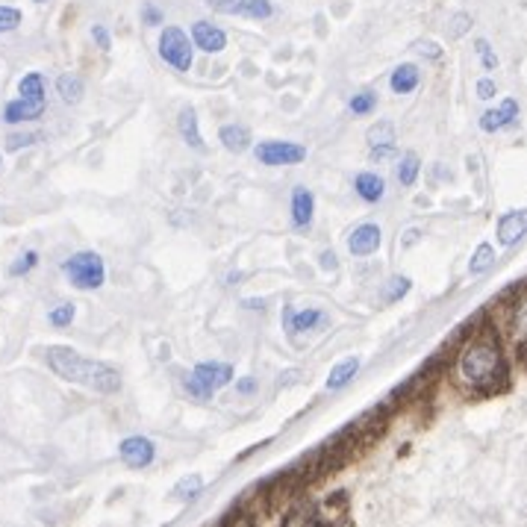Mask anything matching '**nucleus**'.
Here are the masks:
<instances>
[{
	"label": "nucleus",
	"mask_w": 527,
	"mask_h": 527,
	"mask_svg": "<svg viewBox=\"0 0 527 527\" xmlns=\"http://www.w3.org/2000/svg\"><path fill=\"white\" fill-rule=\"evenodd\" d=\"M457 377L466 389L477 392V395H492L507 386V356L498 333L492 328L472 330L466 345L457 351Z\"/></svg>",
	"instance_id": "obj_1"
},
{
	"label": "nucleus",
	"mask_w": 527,
	"mask_h": 527,
	"mask_svg": "<svg viewBox=\"0 0 527 527\" xmlns=\"http://www.w3.org/2000/svg\"><path fill=\"white\" fill-rule=\"evenodd\" d=\"M44 360H48L56 377L69 380V384L104 392V395H112V392L121 389V377L116 368L106 363H97V360H86V356L77 354L74 347L53 345L44 351Z\"/></svg>",
	"instance_id": "obj_2"
},
{
	"label": "nucleus",
	"mask_w": 527,
	"mask_h": 527,
	"mask_svg": "<svg viewBox=\"0 0 527 527\" xmlns=\"http://www.w3.org/2000/svg\"><path fill=\"white\" fill-rule=\"evenodd\" d=\"M48 106V95H44V77L39 71H30L21 77L18 83V97L9 100L4 109L6 125H21V121H36L44 116Z\"/></svg>",
	"instance_id": "obj_3"
},
{
	"label": "nucleus",
	"mask_w": 527,
	"mask_h": 527,
	"mask_svg": "<svg viewBox=\"0 0 527 527\" xmlns=\"http://www.w3.org/2000/svg\"><path fill=\"white\" fill-rule=\"evenodd\" d=\"M62 272L74 289H100L106 280V265L100 260V254L95 251H80V254L69 256Z\"/></svg>",
	"instance_id": "obj_4"
},
{
	"label": "nucleus",
	"mask_w": 527,
	"mask_h": 527,
	"mask_svg": "<svg viewBox=\"0 0 527 527\" xmlns=\"http://www.w3.org/2000/svg\"><path fill=\"white\" fill-rule=\"evenodd\" d=\"M233 380V368L227 363H198L192 368V374L186 377V389L192 392L195 398L207 401L216 395L218 389H224Z\"/></svg>",
	"instance_id": "obj_5"
},
{
	"label": "nucleus",
	"mask_w": 527,
	"mask_h": 527,
	"mask_svg": "<svg viewBox=\"0 0 527 527\" xmlns=\"http://www.w3.org/2000/svg\"><path fill=\"white\" fill-rule=\"evenodd\" d=\"M160 56L174 71H189L195 62V44L180 27H165L160 32Z\"/></svg>",
	"instance_id": "obj_6"
},
{
	"label": "nucleus",
	"mask_w": 527,
	"mask_h": 527,
	"mask_svg": "<svg viewBox=\"0 0 527 527\" xmlns=\"http://www.w3.org/2000/svg\"><path fill=\"white\" fill-rule=\"evenodd\" d=\"M256 160H260L263 165H298L307 160V148L298 142H260L254 148Z\"/></svg>",
	"instance_id": "obj_7"
},
{
	"label": "nucleus",
	"mask_w": 527,
	"mask_h": 527,
	"mask_svg": "<svg viewBox=\"0 0 527 527\" xmlns=\"http://www.w3.org/2000/svg\"><path fill=\"white\" fill-rule=\"evenodd\" d=\"M507 333L515 345V351L527 356V286L519 291V298L507 307Z\"/></svg>",
	"instance_id": "obj_8"
},
{
	"label": "nucleus",
	"mask_w": 527,
	"mask_h": 527,
	"mask_svg": "<svg viewBox=\"0 0 527 527\" xmlns=\"http://www.w3.org/2000/svg\"><path fill=\"white\" fill-rule=\"evenodd\" d=\"M515 121H519V100L504 97L495 109H486L484 116H480V130L484 133H501V130L513 127Z\"/></svg>",
	"instance_id": "obj_9"
},
{
	"label": "nucleus",
	"mask_w": 527,
	"mask_h": 527,
	"mask_svg": "<svg viewBox=\"0 0 527 527\" xmlns=\"http://www.w3.org/2000/svg\"><path fill=\"white\" fill-rule=\"evenodd\" d=\"M498 245L501 248H513L515 242H522L527 236V209H510L498 218Z\"/></svg>",
	"instance_id": "obj_10"
},
{
	"label": "nucleus",
	"mask_w": 527,
	"mask_h": 527,
	"mask_svg": "<svg viewBox=\"0 0 527 527\" xmlns=\"http://www.w3.org/2000/svg\"><path fill=\"white\" fill-rule=\"evenodd\" d=\"M380 245H384V230L377 224H360L347 236V251H351V256H372L377 254Z\"/></svg>",
	"instance_id": "obj_11"
},
{
	"label": "nucleus",
	"mask_w": 527,
	"mask_h": 527,
	"mask_svg": "<svg viewBox=\"0 0 527 527\" xmlns=\"http://www.w3.org/2000/svg\"><path fill=\"white\" fill-rule=\"evenodd\" d=\"M118 454H121V459H125V466H130V468H144V466L153 463L156 448H153L151 439H144V436H130V439L121 442Z\"/></svg>",
	"instance_id": "obj_12"
},
{
	"label": "nucleus",
	"mask_w": 527,
	"mask_h": 527,
	"mask_svg": "<svg viewBox=\"0 0 527 527\" xmlns=\"http://www.w3.org/2000/svg\"><path fill=\"white\" fill-rule=\"evenodd\" d=\"M192 44L204 53H221L227 48V32L209 21H195L192 24Z\"/></svg>",
	"instance_id": "obj_13"
},
{
	"label": "nucleus",
	"mask_w": 527,
	"mask_h": 527,
	"mask_svg": "<svg viewBox=\"0 0 527 527\" xmlns=\"http://www.w3.org/2000/svg\"><path fill=\"white\" fill-rule=\"evenodd\" d=\"M321 324H328V316L321 310H300L295 312L291 307H283V328L295 336V333H307V330H316Z\"/></svg>",
	"instance_id": "obj_14"
},
{
	"label": "nucleus",
	"mask_w": 527,
	"mask_h": 527,
	"mask_svg": "<svg viewBox=\"0 0 527 527\" xmlns=\"http://www.w3.org/2000/svg\"><path fill=\"white\" fill-rule=\"evenodd\" d=\"M312 216H316V198L307 186L291 189V224L295 227H310Z\"/></svg>",
	"instance_id": "obj_15"
},
{
	"label": "nucleus",
	"mask_w": 527,
	"mask_h": 527,
	"mask_svg": "<svg viewBox=\"0 0 527 527\" xmlns=\"http://www.w3.org/2000/svg\"><path fill=\"white\" fill-rule=\"evenodd\" d=\"M316 513H319L321 527H339L347 519V495L345 492H333L330 498L316 504Z\"/></svg>",
	"instance_id": "obj_16"
},
{
	"label": "nucleus",
	"mask_w": 527,
	"mask_h": 527,
	"mask_svg": "<svg viewBox=\"0 0 527 527\" xmlns=\"http://www.w3.org/2000/svg\"><path fill=\"white\" fill-rule=\"evenodd\" d=\"M419 83H421V71H419V65H412V62L398 65L389 77V88L395 95H412L419 88Z\"/></svg>",
	"instance_id": "obj_17"
},
{
	"label": "nucleus",
	"mask_w": 527,
	"mask_h": 527,
	"mask_svg": "<svg viewBox=\"0 0 527 527\" xmlns=\"http://www.w3.org/2000/svg\"><path fill=\"white\" fill-rule=\"evenodd\" d=\"M354 189H356V195L365 200V204H380V200L386 198V180L380 174H374V171L356 174Z\"/></svg>",
	"instance_id": "obj_18"
},
{
	"label": "nucleus",
	"mask_w": 527,
	"mask_h": 527,
	"mask_svg": "<svg viewBox=\"0 0 527 527\" xmlns=\"http://www.w3.org/2000/svg\"><path fill=\"white\" fill-rule=\"evenodd\" d=\"M177 130H180L183 142L189 144V148L195 151H204V136H200V127H198V112L192 106H183L180 109V118H177Z\"/></svg>",
	"instance_id": "obj_19"
},
{
	"label": "nucleus",
	"mask_w": 527,
	"mask_h": 527,
	"mask_svg": "<svg viewBox=\"0 0 527 527\" xmlns=\"http://www.w3.org/2000/svg\"><path fill=\"white\" fill-rule=\"evenodd\" d=\"M218 139H221V144L227 148L230 153H245L251 148V130L245 127V125H224L221 130H218Z\"/></svg>",
	"instance_id": "obj_20"
},
{
	"label": "nucleus",
	"mask_w": 527,
	"mask_h": 527,
	"mask_svg": "<svg viewBox=\"0 0 527 527\" xmlns=\"http://www.w3.org/2000/svg\"><path fill=\"white\" fill-rule=\"evenodd\" d=\"M356 372H360V356H347V360H342V363H336L333 368H330V377H328V389H342V386H347L351 380L356 377Z\"/></svg>",
	"instance_id": "obj_21"
},
{
	"label": "nucleus",
	"mask_w": 527,
	"mask_h": 527,
	"mask_svg": "<svg viewBox=\"0 0 527 527\" xmlns=\"http://www.w3.org/2000/svg\"><path fill=\"white\" fill-rule=\"evenodd\" d=\"M56 92H60V97H62V104H80L83 100V92H86V86H83V80L77 74H60L56 77Z\"/></svg>",
	"instance_id": "obj_22"
},
{
	"label": "nucleus",
	"mask_w": 527,
	"mask_h": 527,
	"mask_svg": "<svg viewBox=\"0 0 527 527\" xmlns=\"http://www.w3.org/2000/svg\"><path fill=\"white\" fill-rule=\"evenodd\" d=\"M419 174H421V160H419V153H412V151H407L398 160V165H395V177H398V183L401 186H412L419 180Z\"/></svg>",
	"instance_id": "obj_23"
},
{
	"label": "nucleus",
	"mask_w": 527,
	"mask_h": 527,
	"mask_svg": "<svg viewBox=\"0 0 527 527\" xmlns=\"http://www.w3.org/2000/svg\"><path fill=\"white\" fill-rule=\"evenodd\" d=\"M283 527H321L316 504H298V507H291Z\"/></svg>",
	"instance_id": "obj_24"
},
{
	"label": "nucleus",
	"mask_w": 527,
	"mask_h": 527,
	"mask_svg": "<svg viewBox=\"0 0 527 527\" xmlns=\"http://www.w3.org/2000/svg\"><path fill=\"white\" fill-rule=\"evenodd\" d=\"M365 142H368V148H386V144H395L398 142L395 125H392V121H377V125L368 127Z\"/></svg>",
	"instance_id": "obj_25"
},
{
	"label": "nucleus",
	"mask_w": 527,
	"mask_h": 527,
	"mask_svg": "<svg viewBox=\"0 0 527 527\" xmlns=\"http://www.w3.org/2000/svg\"><path fill=\"white\" fill-rule=\"evenodd\" d=\"M233 15H242V18H251V21H265L274 15V6L272 0H236V13Z\"/></svg>",
	"instance_id": "obj_26"
},
{
	"label": "nucleus",
	"mask_w": 527,
	"mask_h": 527,
	"mask_svg": "<svg viewBox=\"0 0 527 527\" xmlns=\"http://www.w3.org/2000/svg\"><path fill=\"white\" fill-rule=\"evenodd\" d=\"M200 492H204V477H200V475H186V477L177 480V486H174L171 495L180 498V501H195Z\"/></svg>",
	"instance_id": "obj_27"
},
{
	"label": "nucleus",
	"mask_w": 527,
	"mask_h": 527,
	"mask_svg": "<svg viewBox=\"0 0 527 527\" xmlns=\"http://www.w3.org/2000/svg\"><path fill=\"white\" fill-rule=\"evenodd\" d=\"M492 263H495V245L480 242L477 251L472 254V263H468V272H472V274H484L486 268H492Z\"/></svg>",
	"instance_id": "obj_28"
},
{
	"label": "nucleus",
	"mask_w": 527,
	"mask_h": 527,
	"mask_svg": "<svg viewBox=\"0 0 527 527\" xmlns=\"http://www.w3.org/2000/svg\"><path fill=\"white\" fill-rule=\"evenodd\" d=\"M410 289H412V280L410 277H403V274L389 277L386 286H384V300H386V304H398L401 298H407Z\"/></svg>",
	"instance_id": "obj_29"
},
{
	"label": "nucleus",
	"mask_w": 527,
	"mask_h": 527,
	"mask_svg": "<svg viewBox=\"0 0 527 527\" xmlns=\"http://www.w3.org/2000/svg\"><path fill=\"white\" fill-rule=\"evenodd\" d=\"M475 53H477L480 65H484V71H498V53H495V48H492L486 39L475 42Z\"/></svg>",
	"instance_id": "obj_30"
},
{
	"label": "nucleus",
	"mask_w": 527,
	"mask_h": 527,
	"mask_svg": "<svg viewBox=\"0 0 527 527\" xmlns=\"http://www.w3.org/2000/svg\"><path fill=\"white\" fill-rule=\"evenodd\" d=\"M377 109V95L374 92H360L351 97V112L354 116H372Z\"/></svg>",
	"instance_id": "obj_31"
},
{
	"label": "nucleus",
	"mask_w": 527,
	"mask_h": 527,
	"mask_svg": "<svg viewBox=\"0 0 527 527\" xmlns=\"http://www.w3.org/2000/svg\"><path fill=\"white\" fill-rule=\"evenodd\" d=\"M36 265H39V254H36V251H24V254H21L13 265H9V274H13V277L30 274V272H32V268H36Z\"/></svg>",
	"instance_id": "obj_32"
},
{
	"label": "nucleus",
	"mask_w": 527,
	"mask_h": 527,
	"mask_svg": "<svg viewBox=\"0 0 527 527\" xmlns=\"http://www.w3.org/2000/svg\"><path fill=\"white\" fill-rule=\"evenodd\" d=\"M74 316H77V307L74 304H60L56 310H51L48 321L53 324V328H69V324L74 321Z\"/></svg>",
	"instance_id": "obj_33"
},
{
	"label": "nucleus",
	"mask_w": 527,
	"mask_h": 527,
	"mask_svg": "<svg viewBox=\"0 0 527 527\" xmlns=\"http://www.w3.org/2000/svg\"><path fill=\"white\" fill-rule=\"evenodd\" d=\"M21 27V9L15 6H0V36L4 32H13Z\"/></svg>",
	"instance_id": "obj_34"
},
{
	"label": "nucleus",
	"mask_w": 527,
	"mask_h": 527,
	"mask_svg": "<svg viewBox=\"0 0 527 527\" xmlns=\"http://www.w3.org/2000/svg\"><path fill=\"white\" fill-rule=\"evenodd\" d=\"M165 21V13L160 6L153 4V0H144L142 4V24H148V27H160Z\"/></svg>",
	"instance_id": "obj_35"
},
{
	"label": "nucleus",
	"mask_w": 527,
	"mask_h": 527,
	"mask_svg": "<svg viewBox=\"0 0 527 527\" xmlns=\"http://www.w3.org/2000/svg\"><path fill=\"white\" fill-rule=\"evenodd\" d=\"M221 527H256V519L245 510H233L230 515H224Z\"/></svg>",
	"instance_id": "obj_36"
},
{
	"label": "nucleus",
	"mask_w": 527,
	"mask_h": 527,
	"mask_svg": "<svg viewBox=\"0 0 527 527\" xmlns=\"http://www.w3.org/2000/svg\"><path fill=\"white\" fill-rule=\"evenodd\" d=\"M468 30H472V15H468V13H457L451 18V30H448V32H451V39H463Z\"/></svg>",
	"instance_id": "obj_37"
},
{
	"label": "nucleus",
	"mask_w": 527,
	"mask_h": 527,
	"mask_svg": "<svg viewBox=\"0 0 527 527\" xmlns=\"http://www.w3.org/2000/svg\"><path fill=\"white\" fill-rule=\"evenodd\" d=\"M39 136L36 133H13V136L6 139V151H21V148H27V144H32Z\"/></svg>",
	"instance_id": "obj_38"
},
{
	"label": "nucleus",
	"mask_w": 527,
	"mask_h": 527,
	"mask_svg": "<svg viewBox=\"0 0 527 527\" xmlns=\"http://www.w3.org/2000/svg\"><path fill=\"white\" fill-rule=\"evenodd\" d=\"M475 92H477V97H480V100H492V97L498 95V83L492 80V77H484V80H477Z\"/></svg>",
	"instance_id": "obj_39"
},
{
	"label": "nucleus",
	"mask_w": 527,
	"mask_h": 527,
	"mask_svg": "<svg viewBox=\"0 0 527 527\" xmlns=\"http://www.w3.org/2000/svg\"><path fill=\"white\" fill-rule=\"evenodd\" d=\"M92 39L97 42V48H100V51H109V48H112L109 30H106L104 24H95V27H92Z\"/></svg>",
	"instance_id": "obj_40"
},
{
	"label": "nucleus",
	"mask_w": 527,
	"mask_h": 527,
	"mask_svg": "<svg viewBox=\"0 0 527 527\" xmlns=\"http://www.w3.org/2000/svg\"><path fill=\"white\" fill-rule=\"evenodd\" d=\"M209 9H216V13H224V15H233L236 13V0H207Z\"/></svg>",
	"instance_id": "obj_41"
},
{
	"label": "nucleus",
	"mask_w": 527,
	"mask_h": 527,
	"mask_svg": "<svg viewBox=\"0 0 527 527\" xmlns=\"http://www.w3.org/2000/svg\"><path fill=\"white\" fill-rule=\"evenodd\" d=\"M372 156H374L377 162L392 160V156H395V144H386V148H372Z\"/></svg>",
	"instance_id": "obj_42"
},
{
	"label": "nucleus",
	"mask_w": 527,
	"mask_h": 527,
	"mask_svg": "<svg viewBox=\"0 0 527 527\" xmlns=\"http://www.w3.org/2000/svg\"><path fill=\"white\" fill-rule=\"evenodd\" d=\"M254 389H256V380H254V377H242L239 384H236V392H239V395H251Z\"/></svg>",
	"instance_id": "obj_43"
},
{
	"label": "nucleus",
	"mask_w": 527,
	"mask_h": 527,
	"mask_svg": "<svg viewBox=\"0 0 527 527\" xmlns=\"http://www.w3.org/2000/svg\"><path fill=\"white\" fill-rule=\"evenodd\" d=\"M416 48H419L421 53H428V56H433V60H436V56H439V53H442L439 48H436V44H433V42H419V44H416Z\"/></svg>",
	"instance_id": "obj_44"
},
{
	"label": "nucleus",
	"mask_w": 527,
	"mask_h": 527,
	"mask_svg": "<svg viewBox=\"0 0 527 527\" xmlns=\"http://www.w3.org/2000/svg\"><path fill=\"white\" fill-rule=\"evenodd\" d=\"M321 260H324V263H321L324 268H336V254H333V251H330V254H324Z\"/></svg>",
	"instance_id": "obj_45"
},
{
	"label": "nucleus",
	"mask_w": 527,
	"mask_h": 527,
	"mask_svg": "<svg viewBox=\"0 0 527 527\" xmlns=\"http://www.w3.org/2000/svg\"><path fill=\"white\" fill-rule=\"evenodd\" d=\"M416 239H419V230H410V233H407V245H412Z\"/></svg>",
	"instance_id": "obj_46"
},
{
	"label": "nucleus",
	"mask_w": 527,
	"mask_h": 527,
	"mask_svg": "<svg viewBox=\"0 0 527 527\" xmlns=\"http://www.w3.org/2000/svg\"><path fill=\"white\" fill-rule=\"evenodd\" d=\"M32 4H44V0H32Z\"/></svg>",
	"instance_id": "obj_47"
},
{
	"label": "nucleus",
	"mask_w": 527,
	"mask_h": 527,
	"mask_svg": "<svg viewBox=\"0 0 527 527\" xmlns=\"http://www.w3.org/2000/svg\"><path fill=\"white\" fill-rule=\"evenodd\" d=\"M0 165H4V156H0Z\"/></svg>",
	"instance_id": "obj_48"
}]
</instances>
